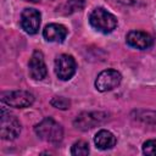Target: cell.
I'll list each match as a JSON object with an SVG mask.
<instances>
[{"instance_id":"6da1fadb","label":"cell","mask_w":156,"mask_h":156,"mask_svg":"<svg viewBox=\"0 0 156 156\" xmlns=\"http://www.w3.org/2000/svg\"><path fill=\"white\" fill-rule=\"evenodd\" d=\"M34 130L40 139L49 143H58L62 140L63 136V129L61 124H58L51 117L44 118L40 123L35 126Z\"/></svg>"},{"instance_id":"7a4b0ae2","label":"cell","mask_w":156,"mask_h":156,"mask_svg":"<svg viewBox=\"0 0 156 156\" xmlns=\"http://www.w3.org/2000/svg\"><path fill=\"white\" fill-rule=\"evenodd\" d=\"M89 22L93 28L101 33H110L117 26V18L102 7L93 10V12L89 16Z\"/></svg>"},{"instance_id":"3957f363","label":"cell","mask_w":156,"mask_h":156,"mask_svg":"<svg viewBox=\"0 0 156 156\" xmlns=\"http://www.w3.org/2000/svg\"><path fill=\"white\" fill-rule=\"evenodd\" d=\"M21 132V123L20 121L5 110L1 111V118H0V135L2 139L11 140L18 136Z\"/></svg>"},{"instance_id":"277c9868","label":"cell","mask_w":156,"mask_h":156,"mask_svg":"<svg viewBox=\"0 0 156 156\" xmlns=\"http://www.w3.org/2000/svg\"><path fill=\"white\" fill-rule=\"evenodd\" d=\"M2 102L11 107L16 108H24L33 104L34 96L29 91L26 90H13V91H6L1 95Z\"/></svg>"},{"instance_id":"5b68a950","label":"cell","mask_w":156,"mask_h":156,"mask_svg":"<svg viewBox=\"0 0 156 156\" xmlns=\"http://www.w3.org/2000/svg\"><path fill=\"white\" fill-rule=\"evenodd\" d=\"M122 80V76L119 72L115 69H105L99 73L95 80V88L99 91H108L113 88L118 87Z\"/></svg>"},{"instance_id":"8992f818","label":"cell","mask_w":156,"mask_h":156,"mask_svg":"<svg viewBox=\"0 0 156 156\" xmlns=\"http://www.w3.org/2000/svg\"><path fill=\"white\" fill-rule=\"evenodd\" d=\"M56 76L62 80H68L76 72V61L71 55L62 54L55 60Z\"/></svg>"},{"instance_id":"52a82bcc","label":"cell","mask_w":156,"mask_h":156,"mask_svg":"<svg viewBox=\"0 0 156 156\" xmlns=\"http://www.w3.org/2000/svg\"><path fill=\"white\" fill-rule=\"evenodd\" d=\"M21 26L28 34H35L40 27V13L35 9H26L21 15Z\"/></svg>"},{"instance_id":"ba28073f","label":"cell","mask_w":156,"mask_h":156,"mask_svg":"<svg viewBox=\"0 0 156 156\" xmlns=\"http://www.w3.org/2000/svg\"><path fill=\"white\" fill-rule=\"evenodd\" d=\"M29 74L33 79L35 80H41L46 77V66L44 62V56L41 54V51H34L30 60H29Z\"/></svg>"},{"instance_id":"9c48e42d","label":"cell","mask_w":156,"mask_h":156,"mask_svg":"<svg viewBox=\"0 0 156 156\" xmlns=\"http://www.w3.org/2000/svg\"><path fill=\"white\" fill-rule=\"evenodd\" d=\"M105 118H106V115L101 112H89V113L85 112V113H80L76 118L74 126L82 130H87L101 123Z\"/></svg>"},{"instance_id":"30bf717a","label":"cell","mask_w":156,"mask_h":156,"mask_svg":"<svg viewBox=\"0 0 156 156\" xmlns=\"http://www.w3.org/2000/svg\"><path fill=\"white\" fill-rule=\"evenodd\" d=\"M127 44L130 45L132 48L139 49V50H144L147 49L152 45V37L145 32L141 30H132L127 34Z\"/></svg>"},{"instance_id":"8fae6325","label":"cell","mask_w":156,"mask_h":156,"mask_svg":"<svg viewBox=\"0 0 156 156\" xmlns=\"http://www.w3.org/2000/svg\"><path fill=\"white\" fill-rule=\"evenodd\" d=\"M43 35L48 41H54V43H61L63 41V39L67 35V29L66 27H63L62 24H57V23H51L48 24L44 30H43Z\"/></svg>"},{"instance_id":"7c38bea8","label":"cell","mask_w":156,"mask_h":156,"mask_svg":"<svg viewBox=\"0 0 156 156\" xmlns=\"http://www.w3.org/2000/svg\"><path fill=\"white\" fill-rule=\"evenodd\" d=\"M94 141H95V145L96 147L101 149V150H107V149H111L115 146L116 144V138L115 135L108 132V130H99L94 138Z\"/></svg>"},{"instance_id":"4fadbf2b","label":"cell","mask_w":156,"mask_h":156,"mask_svg":"<svg viewBox=\"0 0 156 156\" xmlns=\"http://www.w3.org/2000/svg\"><path fill=\"white\" fill-rule=\"evenodd\" d=\"M71 154L74 155V156H85V155H88L89 154L88 143H85L83 140H79V141L74 143L72 149H71Z\"/></svg>"},{"instance_id":"5bb4252c","label":"cell","mask_w":156,"mask_h":156,"mask_svg":"<svg viewBox=\"0 0 156 156\" xmlns=\"http://www.w3.org/2000/svg\"><path fill=\"white\" fill-rule=\"evenodd\" d=\"M54 107L56 108H60V110H67L69 107V100H67L66 98H62V96H55L51 102H50Z\"/></svg>"},{"instance_id":"9a60e30c","label":"cell","mask_w":156,"mask_h":156,"mask_svg":"<svg viewBox=\"0 0 156 156\" xmlns=\"http://www.w3.org/2000/svg\"><path fill=\"white\" fill-rule=\"evenodd\" d=\"M85 0H68L66 4L67 7V12H74V11H79L84 7Z\"/></svg>"},{"instance_id":"2e32d148","label":"cell","mask_w":156,"mask_h":156,"mask_svg":"<svg viewBox=\"0 0 156 156\" xmlns=\"http://www.w3.org/2000/svg\"><path fill=\"white\" fill-rule=\"evenodd\" d=\"M143 152L147 156H156V139L145 141L143 145Z\"/></svg>"},{"instance_id":"e0dca14e","label":"cell","mask_w":156,"mask_h":156,"mask_svg":"<svg viewBox=\"0 0 156 156\" xmlns=\"http://www.w3.org/2000/svg\"><path fill=\"white\" fill-rule=\"evenodd\" d=\"M27 1H32V2H38L39 0H27Z\"/></svg>"}]
</instances>
